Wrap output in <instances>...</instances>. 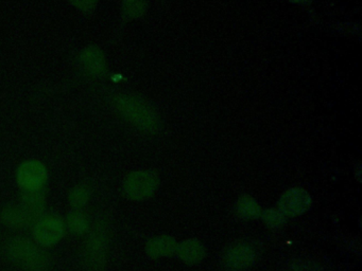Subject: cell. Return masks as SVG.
I'll list each match as a JSON object with an SVG mask.
<instances>
[{"instance_id": "1", "label": "cell", "mask_w": 362, "mask_h": 271, "mask_svg": "<svg viewBox=\"0 0 362 271\" xmlns=\"http://www.w3.org/2000/svg\"><path fill=\"white\" fill-rule=\"evenodd\" d=\"M3 251L8 260L24 271H49L51 266L45 248L26 236H12L5 243Z\"/></svg>"}, {"instance_id": "2", "label": "cell", "mask_w": 362, "mask_h": 271, "mask_svg": "<svg viewBox=\"0 0 362 271\" xmlns=\"http://www.w3.org/2000/svg\"><path fill=\"white\" fill-rule=\"evenodd\" d=\"M114 106L126 122L142 132H156L161 128L156 110L138 96L120 94L114 99Z\"/></svg>"}, {"instance_id": "3", "label": "cell", "mask_w": 362, "mask_h": 271, "mask_svg": "<svg viewBox=\"0 0 362 271\" xmlns=\"http://www.w3.org/2000/svg\"><path fill=\"white\" fill-rule=\"evenodd\" d=\"M110 230L108 222L97 220L92 225L82 245L81 262L85 271H102L108 262Z\"/></svg>"}, {"instance_id": "4", "label": "cell", "mask_w": 362, "mask_h": 271, "mask_svg": "<svg viewBox=\"0 0 362 271\" xmlns=\"http://www.w3.org/2000/svg\"><path fill=\"white\" fill-rule=\"evenodd\" d=\"M65 220L56 214L42 216L33 224L32 236L36 244L43 248L56 246L66 234Z\"/></svg>"}, {"instance_id": "5", "label": "cell", "mask_w": 362, "mask_h": 271, "mask_svg": "<svg viewBox=\"0 0 362 271\" xmlns=\"http://www.w3.org/2000/svg\"><path fill=\"white\" fill-rule=\"evenodd\" d=\"M16 182L22 192H42L48 182V170L40 160H26L16 170Z\"/></svg>"}, {"instance_id": "6", "label": "cell", "mask_w": 362, "mask_h": 271, "mask_svg": "<svg viewBox=\"0 0 362 271\" xmlns=\"http://www.w3.org/2000/svg\"><path fill=\"white\" fill-rule=\"evenodd\" d=\"M158 184V176L152 171H134L124 178V192L126 198L138 202L154 195Z\"/></svg>"}, {"instance_id": "7", "label": "cell", "mask_w": 362, "mask_h": 271, "mask_svg": "<svg viewBox=\"0 0 362 271\" xmlns=\"http://www.w3.org/2000/svg\"><path fill=\"white\" fill-rule=\"evenodd\" d=\"M257 251L252 244L237 243L227 249L223 256V263L229 270L241 271L254 264Z\"/></svg>"}, {"instance_id": "8", "label": "cell", "mask_w": 362, "mask_h": 271, "mask_svg": "<svg viewBox=\"0 0 362 271\" xmlns=\"http://www.w3.org/2000/svg\"><path fill=\"white\" fill-rule=\"evenodd\" d=\"M39 218V216H36L24 204H9L0 210V222L14 230H22L33 226Z\"/></svg>"}, {"instance_id": "9", "label": "cell", "mask_w": 362, "mask_h": 271, "mask_svg": "<svg viewBox=\"0 0 362 271\" xmlns=\"http://www.w3.org/2000/svg\"><path fill=\"white\" fill-rule=\"evenodd\" d=\"M279 206L283 216L293 218L301 216L311 208V198L304 189L291 188L281 195Z\"/></svg>"}, {"instance_id": "10", "label": "cell", "mask_w": 362, "mask_h": 271, "mask_svg": "<svg viewBox=\"0 0 362 271\" xmlns=\"http://www.w3.org/2000/svg\"><path fill=\"white\" fill-rule=\"evenodd\" d=\"M80 63L86 73L94 78H101L108 71L106 56L97 46H88L80 54Z\"/></svg>"}, {"instance_id": "11", "label": "cell", "mask_w": 362, "mask_h": 271, "mask_svg": "<svg viewBox=\"0 0 362 271\" xmlns=\"http://www.w3.org/2000/svg\"><path fill=\"white\" fill-rule=\"evenodd\" d=\"M176 244L171 236H161L151 238L146 245L147 254L154 259L170 256L176 252Z\"/></svg>"}, {"instance_id": "12", "label": "cell", "mask_w": 362, "mask_h": 271, "mask_svg": "<svg viewBox=\"0 0 362 271\" xmlns=\"http://www.w3.org/2000/svg\"><path fill=\"white\" fill-rule=\"evenodd\" d=\"M176 254L186 264H197L204 259L205 249L199 241L190 238L178 245Z\"/></svg>"}, {"instance_id": "13", "label": "cell", "mask_w": 362, "mask_h": 271, "mask_svg": "<svg viewBox=\"0 0 362 271\" xmlns=\"http://www.w3.org/2000/svg\"><path fill=\"white\" fill-rule=\"evenodd\" d=\"M65 225L70 234L76 236H86L92 227L90 216L83 210H72L68 213Z\"/></svg>"}, {"instance_id": "14", "label": "cell", "mask_w": 362, "mask_h": 271, "mask_svg": "<svg viewBox=\"0 0 362 271\" xmlns=\"http://www.w3.org/2000/svg\"><path fill=\"white\" fill-rule=\"evenodd\" d=\"M237 212L245 220H255L261 216L259 204L251 196L243 195L237 202Z\"/></svg>"}, {"instance_id": "15", "label": "cell", "mask_w": 362, "mask_h": 271, "mask_svg": "<svg viewBox=\"0 0 362 271\" xmlns=\"http://www.w3.org/2000/svg\"><path fill=\"white\" fill-rule=\"evenodd\" d=\"M90 190L85 184H78L69 191L68 202L72 210H82L90 202Z\"/></svg>"}, {"instance_id": "16", "label": "cell", "mask_w": 362, "mask_h": 271, "mask_svg": "<svg viewBox=\"0 0 362 271\" xmlns=\"http://www.w3.org/2000/svg\"><path fill=\"white\" fill-rule=\"evenodd\" d=\"M148 9L147 0H124L122 12L129 19H138L146 14Z\"/></svg>"}, {"instance_id": "17", "label": "cell", "mask_w": 362, "mask_h": 271, "mask_svg": "<svg viewBox=\"0 0 362 271\" xmlns=\"http://www.w3.org/2000/svg\"><path fill=\"white\" fill-rule=\"evenodd\" d=\"M261 214H263V218L265 224L272 227V228H279L286 220V216H283L281 211L277 210V209H270V210L265 211Z\"/></svg>"}, {"instance_id": "18", "label": "cell", "mask_w": 362, "mask_h": 271, "mask_svg": "<svg viewBox=\"0 0 362 271\" xmlns=\"http://www.w3.org/2000/svg\"><path fill=\"white\" fill-rule=\"evenodd\" d=\"M74 8H77L80 11L92 12L97 6L98 0H68Z\"/></svg>"}, {"instance_id": "19", "label": "cell", "mask_w": 362, "mask_h": 271, "mask_svg": "<svg viewBox=\"0 0 362 271\" xmlns=\"http://www.w3.org/2000/svg\"><path fill=\"white\" fill-rule=\"evenodd\" d=\"M293 271H322L321 267L318 266L315 263L305 262V261H297L293 264Z\"/></svg>"}, {"instance_id": "20", "label": "cell", "mask_w": 362, "mask_h": 271, "mask_svg": "<svg viewBox=\"0 0 362 271\" xmlns=\"http://www.w3.org/2000/svg\"><path fill=\"white\" fill-rule=\"evenodd\" d=\"M293 3H308L309 0H288Z\"/></svg>"}]
</instances>
